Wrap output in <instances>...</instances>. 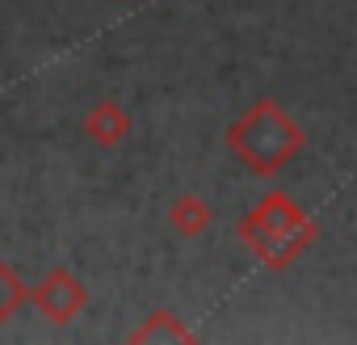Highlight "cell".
Here are the masks:
<instances>
[{
  "instance_id": "cell-2",
  "label": "cell",
  "mask_w": 357,
  "mask_h": 345,
  "mask_svg": "<svg viewBox=\"0 0 357 345\" xmlns=\"http://www.w3.org/2000/svg\"><path fill=\"white\" fill-rule=\"evenodd\" d=\"M227 147L244 168L257 172V177H278V172L307 147V131L273 97H261L227 126Z\"/></svg>"
},
{
  "instance_id": "cell-3",
  "label": "cell",
  "mask_w": 357,
  "mask_h": 345,
  "mask_svg": "<svg viewBox=\"0 0 357 345\" xmlns=\"http://www.w3.org/2000/svg\"><path fill=\"white\" fill-rule=\"evenodd\" d=\"M30 303L38 307V316H47L51 324H72L84 316L89 307V286L68 270V265H55L43 274L38 286H30Z\"/></svg>"
},
{
  "instance_id": "cell-6",
  "label": "cell",
  "mask_w": 357,
  "mask_h": 345,
  "mask_svg": "<svg viewBox=\"0 0 357 345\" xmlns=\"http://www.w3.org/2000/svg\"><path fill=\"white\" fill-rule=\"evenodd\" d=\"M126 341H135V345H151V341H194V328L176 316V311H151V316H143V324H135L130 332H126Z\"/></svg>"
},
{
  "instance_id": "cell-4",
  "label": "cell",
  "mask_w": 357,
  "mask_h": 345,
  "mask_svg": "<svg viewBox=\"0 0 357 345\" xmlns=\"http://www.w3.org/2000/svg\"><path fill=\"white\" fill-rule=\"evenodd\" d=\"M130 114L122 101H97L84 118V135L97 143V147H122L130 139Z\"/></svg>"
},
{
  "instance_id": "cell-1",
  "label": "cell",
  "mask_w": 357,
  "mask_h": 345,
  "mask_svg": "<svg viewBox=\"0 0 357 345\" xmlns=\"http://www.w3.org/2000/svg\"><path fill=\"white\" fill-rule=\"evenodd\" d=\"M236 236L244 240V249L269 265V270H290L307 249H315L319 240V223L286 194V190H273L265 194L240 223H236Z\"/></svg>"
},
{
  "instance_id": "cell-7",
  "label": "cell",
  "mask_w": 357,
  "mask_h": 345,
  "mask_svg": "<svg viewBox=\"0 0 357 345\" xmlns=\"http://www.w3.org/2000/svg\"><path fill=\"white\" fill-rule=\"evenodd\" d=\"M30 303V286H26V278L0 257V328H5L22 307Z\"/></svg>"
},
{
  "instance_id": "cell-5",
  "label": "cell",
  "mask_w": 357,
  "mask_h": 345,
  "mask_svg": "<svg viewBox=\"0 0 357 345\" xmlns=\"http://www.w3.org/2000/svg\"><path fill=\"white\" fill-rule=\"evenodd\" d=\"M215 223V207L202 198V194H181V198H172L168 207V228L176 236H185V240H198L202 232H211Z\"/></svg>"
}]
</instances>
